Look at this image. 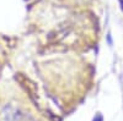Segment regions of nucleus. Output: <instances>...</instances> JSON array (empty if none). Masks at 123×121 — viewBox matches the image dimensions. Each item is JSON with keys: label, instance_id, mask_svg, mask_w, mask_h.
Segmentation results:
<instances>
[{"label": "nucleus", "instance_id": "obj_1", "mask_svg": "<svg viewBox=\"0 0 123 121\" xmlns=\"http://www.w3.org/2000/svg\"><path fill=\"white\" fill-rule=\"evenodd\" d=\"M94 121H102V117H101V115H97L96 117H95V120Z\"/></svg>", "mask_w": 123, "mask_h": 121}, {"label": "nucleus", "instance_id": "obj_2", "mask_svg": "<svg viewBox=\"0 0 123 121\" xmlns=\"http://www.w3.org/2000/svg\"><path fill=\"white\" fill-rule=\"evenodd\" d=\"M121 4H122V7H123V1H122V0H121Z\"/></svg>", "mask_w": 123, "mask_h": 121}]
</instances>
